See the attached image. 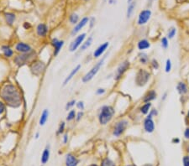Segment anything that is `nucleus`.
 Returning a JSON list of instances; mask_svg holds the SVG:
<instances>
[{
    "label": "nucleus",
    "mask_w": 189,
    "mask_h": 166,
    "mask_svg": "<svg viewBox=\"0 0 189 166\" xmlns=\"http://www.w3.org/2000/svg\"><path fill=\"white\" fill-rule=\"evenodd\" d=\"M49 159H50V149H49V148H46L44 149V151L42 153V155H41V159H40L41 164L45 165L47 162L49 161Z\"/></svg>",
    "instance_id": "21"
},
{
    "label": "nucleus",
    "mask_w": 189,
    "mask_h": 166,
    "mask_svg": "<svg viewBox=\"0 0 189 166\" xmlns=\"http://www.w3.org/2000/svg\"><path fill=\"white\" fill-rule=\"evenodd\" d=\"M51 44L54 46V55H56L60 52V50L64 45V41L63 40H58L57 39H53L51 41Z\"/></svg>",
    "instance_id": "15"
},
{
    "label": "nucleus",
    "mask_w": 189,
    "mask_h": 166,
    "mask_svg": "<svg viewBox=\"0 0 189 166\" xmlns=\"http://www.w3.org/2000/svg\"><path fill=\"white\" fill-rule=\"evenodd\" d=\"M88 22H89V19H88V18H87V17L83 18V19L81 20L80 22H78V23L76 25V26H75L74 28H73L72 31V35H75V34H77L80 30L82 29Z\"/></svg>",
    "instance_id": "13"
},
{
    "label": "nucleus",
    "mask_w": 189,
    "mask_h": 166,
    "mask_svg": "<svg viewBox=\"0 0 189 166\" xmlns=\"http://www.w3.org/2000/svg\"><path fill=\"white\" fill-rule=\"evenodd\" d=\"M48 117H49V111L47 109H45L43 112L41 113V116L40 117V121H39V123H40V126H44L47 120H48Z\"/></svg>",
    "instance_id": "22"
},
{
    "label": "nucleus",
    "mask_w": 189,
    "mask_h": 166,
    "mask_svg": "<svg viewBox=\"0 0 189 166\" xmlns=\"http://www.w3.org/2000/svg\"><path fill=\"white\" fill-rule=\"evenodd\" d=\"M82 116H83V112H79L77 114V116H76V119L77 120V121H79L80 119L82 117Z\"/></svg>",
    "instance_id": "44"
},
{
    "label": "nucleus",
    "mask_w": 189,
    "mask_h": 166,
    "mask_svg": "<svg viewBox=\"0 0 189 166\" xmlns=\"http://www.w3.org/2000/svg\"><path fill=\"white\" fill-rule=\"evenodd\" d=\"M131 3H132V0H128V4H131Z\"/></svg>",
    "instance_id": "51"
},
{
    "label": "nucleus",
    "mask_w": 189,
    "mask_h": 166,
    "mask_svg": "<svg viewBox=\"0 0 189 166\" xmlns=\"http://www.w3.org/2000/svg\"><path fill=\"white\" fill-rule=\"evenodd\" d=\"M129 66H130V64H129V61H127V60H125L123 63L120 64V66H119V67L116 70V73H115V79L116 81H119V80L123 76V75H124V74L126 72V71L129 69Z\"/></svg>",
    "instance_id": "9"
},
{
    "label": "nucleus",
    "mask_w": 189,
    "mask_h": 166,
    "mask_svg": "<svg viewBox=\"0 0 189 166\" xmlns=\"http://www.w3.org/2000/svg\"><path fill=\"white\" fill-rule=\"evenodd\" d=\"M85 38H86V34L83 33V34H79L78 36H77L75 39L71 43L69 47V50L71 52H74L75 50H77V48L81 46L82 44H83V41H84Z\"/></svg>",
    "instance_id": "7"
},
{
    "label": "nucleus",
    "mask_w": 189,
    "mask_h": 166,
    "mask_svg": "<svg viewBox=\"0 0 189 166\" xmlns=\"http://www.w3.org/2000/svg\"><path fill=\"white\" fill-rule=\"evenodd\" d=\"M128 121L127 120H120L117 122L115 125L114 127V131H113V134L115 135V137H120V135H122L124 132L125 131L126 127L128 126Z\"/></svg>",
    "instance_id": "6"
},
{
    "label": "nucleus",
    "mask_w": 189,
    "mask_h": 166,
    "mask_svg": "<svg viewBox=\"0 0 189 166\" xmlns=\"http://www.w3.org/2000/svg\"><path fill=\"white\" fill-rule=\"evenodd\" d=\"M101 166H115V164L112 160H110L109 159H105L102 162Z\"/></svg>",
    "instance_id": "32"
},
{
    "label": "nucleus",
    "mask_w": 189,
    "mask_h": 166,
    "mask_svg": "<svg viewBox=\"0 0 189 166\" xmlns=\"http://www.w3.org/2000/svg\"><path fill=\"white\" fill-rule=\"evenodd\" d=\"M1 98L11 108H19L21 105V95L18 88L12 84H7L1 90Z\"/></svg>",
    "instance_id": "1"
},
{
    "label": "nucleus",
    "mask_w": 189,
    "mask_h": 166,
    "mask_svg": "<svg viewBox=\"0 0 189 166\" xmlns=\"http://www.w3.org/2000/svg\"><path fill=\"white\" fill-rule=\"evenodd\" d=\"M75 104H77L75 100H72V101L68 102V103H66V110H67V111H68L70 108H72L73 106H74Z\"/></svg>",
    "instance_id": "36"
},
{
    "label": "nucleus",
    "mask_w": 189,
    "mask_h": 166,
    "mask_svg": "<svg viewBox=\"0 0 189 166\" xmlns=\"http://www.w3.org/2000/svg\"><path fill=\"white\" fill-rule=\"evenodd\" d=\"M168 45H169V43H168V39H167V38H166V37L162 38V39H161V46H162V48L165 50L167 49V48H168Z\"/></svg>",
    "instance_id": "35"
},
{
    "label": "nucleus",
    "mask_w": 189,
    "mask_h": 166,
    "mask_svg": "<svg viewBox=\"0 0 189 166\" xmlns=\"http://www.w3.org/2000/svg\"><path fill=\"white\" fill-rule=\"evenodd\" d=\"M165 70H166V72L168 73L171 71V60L170 59H167L166 61V67H165Z\"/></svg>",
    "instance_id": "34"
},
{
    "label": "nucleus",
    "mask_w": 189,
    "mask_h": 166,
    "mask_svg": "<svg viewBox=\"0 0 189 166\" xmlns=\"http://www.w3.org/2000/svg\"><path fill=\"white\" fill-rule=\"evenodd\" d=\"M188 152H189V146L188 147Z\"/></svg>",
    "instance_id": "55"
},
{
    "label": "nucleus",
    "mask_w": 189,
    "mask_h": 166,
    "mask_svg": "<svg viewBox=\"0 0 189 166\" xmlns=\"http://www.w3.org/2000/svg\"><path fill=\"white\" fill-rule=\"evenodd\" d=\"M150 15H151V11H150V10L146 9L141 11V12L139 13V19H138V25H145V24L148 22V20H150Z\"/></svg>",
    "instance_id": "10"
},
{
    "label": "nucleus",
    "mask_w": 189,
    "mask_h": 166,
    "mask_svg": "<svg viewBox=\"0 0 189 166\" xmlns=\"http://www.w3.org/2000/svg\"><path fill=\"white\" fill-rule=\"evenodd\" d=\"M135 4H135L134 2H132L131 4H129V7H128V10H127V17H128V18H130L131 15L133 14L134 7H135Z\"/></svg>",
    "instance_id": "29"
},
{
    "label": "nucleus",
    "mask_w": 189,
    "mask_h": 166,
    "mask_svg": "<svg viewBox=\"0 0 189 166\" xmlns=\"http://www.w3.org/2000/svg\"><path fill=\"white\" fill-rule=\"evenodd\" d=\"M105 92V89L104 88H99V89H98L97 91H96V94L97 95H102V94H104Z\"/></svg>",
    "instance_id": "43"
},
{
    "label": "nucleus",
    "mask_w": 189,
    "mask_h": 166,
    "mask_svg": "<svg viewBox=\"0 0 189 166\" xmlns=\"http://www.w3.org/2000/svg\"><path fill=\"white\" fill-rule=\"evenodd\" d=\"M150 77V75L148 71H144L143 69H140L138 71V72L135 76V83L139 87H144V85H146V83L148 82Z\"/></svg>",
    "instance_id": "4"
},
{
    "label": "nucleus",
    "mask_w": 189,
    "mask_h": 166,
    "mask_svg": "<svg viewBox=\"0 0 189 166\" xmlns=\"http://www.w3.org/2000/svg\"><path fill=\"white\" fill-rule=\"evenodd\" d=\"M92 43H93V37H89L88 39L85 41L83 44H82L81 50H86L88 49V47H90V46H91Z\"/></svg>",
    "instance_id": "27"
},
{
    "label": "nucleus",
    "mask_w": 189,
    "mask_h": 166,
    "mask_svg": "<svg viewBox=\"0 0 189 166\" xmlns=\"http://www.w3.org/2000/svg\"><path fill=\"white\" fill-rule=\"evenodd\" d=\"M150 108H151V103H145L144 105L140 108V112L143 113V114H147V113L150 112Z\"/></svg>",
    "instance_id": "26"
},
{
    "label": "nucleus",
    "mask_w": 189,
    "mask_h": 166,
    "mask_svg": "<svg viewBox=\"0 0 189 166\" xmlns=\"http://www.w3.org/2000/svg\"><path fill=\"white\" fill-rule=\"evenodd\" d=\"M109 45V42H105L104 44H100L99 46L95 50V51L93 52V56H94L95 58H99V57H100V56L106 51V50L108 49Z\"/></svg>",
    "instance_id": "14"
},
{
    "label": "nucleus",
    "mask_w": 189,
    "mask_h": 166,
    "mask_svg": "<svg viewBox=\"0 0 189 166\" xmlns=\"http://www.w3.org/2000/svg\"><path fill=\"white\" fill-rule=\"evenodd\" d=\"M78 159L72 155V154H68L66 156V166H77L78 165Z\"/></svg>",
    "instance_id": "16"
},
{
    "label": "nucleus",
    "mask_w": 189,
    "mask_h": 166,
    "mask_svg": "<svg viewBox=\"0 0 189 166\" xmlns=\"http://www.w3.org/2000/svg\"><path fill=\"white\" fill-rule=\"evenodd\" d=\"M139 59L140 63L142 64H146L148 62V60H149V58H148L147 55L145 54V53H143V52L139 54Z\"/></svg>",
    "instance_id": "28"
},
{
    "label": "nucleus",
    "mask_w": 189,
    "mask_h": 166,
    "mask_svg": "<svg viewBox=\"0 0 189 166\" xmlns=\"http://www.w3.org/2000/svg\"><path fill=\"white\" fill-rule=\"evenodd\" d=\"M187 117L189 118V110H188V115H187Z\"/></svg>",
    "instance_id": "53"
},
{
    "label": "nucleus",
    "mask_w": 189,
    "mask_h": 166,
    "mask_svg": "<svg viewBox=\"0 0 189 166\" xmlns=\"http://www.w3.org/2000/svg\"><path fill=\"white\" fill-rule=\"evenodd\" d=\"M48 32V27L45 24H40L36 28V33L40 37H44Z\"/></svg>",
    "instance_id": "18"
},
{
    "label": "nucleus",
    "mask_w": 189,
    "mask_h": 166,
    "mask_svg": "<svg viewBox=\"0 0 189 166\" xmlns=\"http://www.w3.org/2000/svg\"><path fill=\"white\" fill-rule=\"evenodd\" d=\"M110 4H114V0H109Z\"/></svg>",
    "instance_id": "52"
},
{
    "label": "nucleus",
    "mask_w": 189,
    "mask_h": 166,
    "mask_svg": "<svg viewBox=\"0 0 189 166\" xmlns=\"http://www.w3.org/2000/svg\"><path fill=\"white\" fill-rule=\"evenodd\" d=\"M15 15L12 14V13H7L5 14V20H6V22L9 24V25H12L14 24L15 20Z\"/></svg>",
    "instance_id": "25"
},
{
    "label": "nucleus",
    "mask_w": 189,
    "mask_h": 166,
    "mask_svg": "<svg viewBox=\"0 0 189 166\" xmlns=\"http://www.w3.org/2000/svg\"><path fill=\"white\" fill-rule=\"evenodd\" d=\"M76 116H77V112L75 110H71L68 114H67V117H66V120L67 121H72L73 119L76 118Z\"/></svg>",
    "instance_id": "31"
},
{
    "label": "nucleus",
    "mask_w": 189,
    "mask_h": 166,
    "mask_svg": "<svg viewBox=\"0 0 189 166\" xmlns=\"http://www.w3.org/2000/svg\"><path fill=\"white\" fill-rule=\"evenodd\" d=\"M80 69H81V65H77V66H76V67H75V68L71 71V73H70L69 75L66 77V79H65V81H64V83H63V86H66V85L74 77L75 75L79 71Z\"/></svg>",
    "instance_id": "19"
},
{
    "label": "nucleus",
    "mask_w": 189,
    "mask_h": 166,
    "mask_svg": "<svg viewBox=\"0 0 189 166\" xmlns=\"http://www.w3.org/2000/svg\"><path fill=\"white\" fill-rule=\"evenodd\" d=\"M157 114H158V112H157V111H156V109H152L151 111H150L149 115H148L147 117H153L154 116H156Z\"/></svg>",
    "instance_id": "39"
},
{
    "label": "nucleus",
    "mask_w": 189,
    "mask_h": 166,
    "mask_svg": "<svg viewBox=\"0 0 189 166\" xmlns=\"http://www.w3.org/2000/svg\"><path fill=\"white\" fill-rule=\"evenodd\" d=\"M2 50L6 57H11L14 55V50L11 49L9 46H7V45L2 46Z\"/></svg>",
    "instance_id": "24"
},
{
    "label": "nucleus",
    "mask_w": 189,
    "mask_h": 166,
    "mask_svg": "<svg viewBox=\"0 0 189 166\" xmlns=\"http://www.w3.org/2000/svg\"><path fill=\"white\" fill-rule=\"evenodd\" d=\"M156 96H157V94L155 92V90H150L144 95V98H143V102L144 103H150L151 101H153L156 98Z\"/></svg>",
    "instance_id": "17"
},
{
    "label": "nucleus",
    "mask_w": 189,
    "mask_h": 166,
    "mask_svg": "<svg viewBox=\"0 0 189 166\" xmlns=\"http://www.w3.org/2000/svg\"><path fill=\"white\" fill-rule=\"evenodd\" d=\"M151 65H152V67H153L155 70H157V69L159 68V64H158V61H157L155 59H153V60H152Z\"/></svg>",
    "instance_id": "38"
},
{
    "label": "nucleus",
    "mask_w": 189,
    "mask_h": 166,
    "mask_svg": "<svg viewBox=\"0 0 189 166\" xmlns=\"http://www.w3.org/2000/svg\"><path fill=\"white\" fill-rule=\"evenodd\" d=\"M45 69V65L41 61H35L30 66V71L35 76H40V74L43 73Z\"/></svg>",
    "instance_id": "8"
},
{
    "label": "nucleus",
    "mask_w": 189,
    "mask_h": 166,
    "mask_svg": "<svg viewBox=\"0 0 189 166\" xmlns=\"http://www.w3.org/2000/svg\"><path fill=\"white\" fill-rule=\"evenodd\" d=\"M127 166H134V165H127Z\"/></svg>",
    "instance_id": "56"
},
{
    "label": "nucleus",
    "mask_w": 189,
    "mask_h": 166,
    "mask_svg": "<svg viewBox=\"0 0 189 166\" xmlns=\"http://www.w3.org/2000/svg\"><path fill=\"white\" fill-rule=\"evenodd\" d=\"M144 128L146 133H151L154 132L155 130V123L152 117H147L144 121Z\"/></svg>",
    "instance_id": "12"
},
{
    "label": "nucleus",
    "mask_w": 189,
    "mask_h": 166,
    "mask_svg": "<svg viewBox=\"0 0 189 166\" xmlns=\"http://www.w3.org/2000/svg\"><path fill=\"white\" fill-rule=\"evenodd\" d=\"M65 127H66V123L64 122H61V124L59 125V128H58V133H62L64 132Z\"/></svg>",
    "instance_id": "37"
},
{
    "label": "nucleus",
    "mask_w": 189,
    "mask_h": 166,
    "mask_svg": "<svg viewBox=\"0 0 189 166\" xmlns=\"http://www.w3.org/2000/svg\"><path fill=\"white\" fill-rule=\"evenodd\" d=\"M182 162H183V165L184 166H189V155L183 157Z\"/></svg>",
    "instance_id": "40"
},
{
    "label": "nucleus",
    "mask_w": 189,
    "mask_h": 166,
    "mask_svg": "<svg viewBox=\"0 0 189 166\" xmlns=\"http://www.w3.org/2000/svg\"><path fill=\"white\" fill-rule=\"evenodd\" d=\"M77 108L80 109V110H83L85 108L84 103L83 102H78V103H77Z\"/></svg>",
    "instance_id": "41"
},
{
    "label": "nucleus",
    "mask_w": 189,
    "mask_h": 166,
    "mask_svg": "<svg viewBox=\"0 0 189 166\" xmlns=\"http://www.w3.org/2000/svg\"><path fill=\"white\" fill-rule=\"evenodd\" d=\"M177 90L178 93L181 94V95H184L188 91L184 82H178V84L177 85Z\"/></svg>",
    "instance_id": "23"
},
{
    "label": "nucleus",
    "mask_w": 189,
    "mask_h": 166,
    "mask_svg": "<svg viewBox=\"0 0 189 166\" xmlns=\"http://www.w3.org/2000/svg\"><path fill=\"white\" fill-rule=\"evenodd\" d=\"M137 46H138V49L139 50H144L149 49L150 47V42L147 39H140L139 42H138Z\"/></svg>",
    "instance_id": "20"
},
{
    "label": "nucleus",
    "mask_w": 189,
    "mask_h": 166,
    "mask_svg": "<svg viewBox=\"0 0 189 166\" xmlns=\"http://www.w3.org/2000/svg\"><path fill=\"white\" fill-rule=\"evenodd\" d=\"M15 50L21 54H26L32 51V48L30 44H25L24 42H20L15 45Z\"/></svg>",
    "instance_id": "11"
},
{
    "label": "nucleus",
    "mask_w": 189,
    "mask_h": 166,
    "mask_svg": "<svg viewBox=\"0 0 189 166\" xmlns=\"http://www.w3.org/2000/svg\"><path fill=\"white\" fill-rule=\"evenodd\" d=\"M172 142H173V143H179L180 140H179V138H173V139H172Z\"/></svg>",
    "instance_id": "48"
},
{
    "label": "nucleus",
    "mask_w": 189,
    "mask_h": 166,
    "mask_svg": "<svg viewBox=\"0 0 189 166\" xmlns=\"http://www.w3.org/2000/svg\"><path fill=\"white\" fill-rule=\"evenodd\" d=\"M89 166H98V165H91Z\"/></svg>",
    "instance_id": "54"
},
{
    "label": "nucleus",
    "mask_w": 189,
    "mask_h": 166,
    "mask_svg": "<svg viewBox=\"0 0 189 166\" xmlns=\"http://www.w3.org/2000/svg\"><path fill=\"white\" fill-rule=\"evenodd\" d=\"M184 137L187 138V139H189V127L186 128L184 131Z\"/></svg>",
    "instance_id": "45"
},
{
    "label": "nucleus",
    "mask_w": 189,
    "mask_h": 166,
    "mask_svg": "<svg viewBox=\"0 0 189 166\" xmlns=\"http://www.w3.org/2000/svg\"><path fill=\"white\" fill-rule=\"evenodd\" d=\"M5 111V105L4 103L0 102V114L4 113V112Z\"/></svg>",
    "instance_id": "42"
},
{
    "label": "nucleus",
    "mask_w": 189,
    "mask_h": 166,
    "mask_svg": "<svg viewBox=\"0 0 189 166\" xmlns=\"http://www.w3.org/2000/svg\"><path fill=\"white\" fill-rule=\"evenodd\" d=\"M176 33H177V29L175 28H171V29L168 30V33H167V37L169 39H172L174 38V36L176 35Z\"/></svg>",
    "instance_id": "33"
},
{
    "label": "nucleus",
    "mask_w": 189,
    "mask_h": 166,
    "mask_svg": "<svg viewBox=\"0 0 189 166\" xmlns=\"http://www.w3.org/2000/svg\"><path fill=\"white\" fill-rule=\"evenodd\" d=\"M94 20H95L94 18H93V19H92V21H91V25H90V27H91V28L93 26V24H94Z\"/></svg>",
    "instance_id": "47"
},
{
    "label": "nucleus",
    "mask_w": 189,
    "mask_h": 166,
    "mask_svg": "<svg viewBox=\"0 0 189 166\" xmlns=\"http://www.w3.org/2000/svg\"><path fill=\"white\" fill-rule=\"evenodd\" d=\"M39 135H40V133H36V134H35V138H39Z\"/></svg>",
    "instance_id": "49"
},
{
    "label": "nucleus",
    "mask_w": 189,
    "mask_h": 166,
    "mask_svg": "<svg viewBox=\"0 0 189 166\" xmlns=\"http://www.w3.org/2000/svg\"><path fill=\"white\" fill-rule=\"evenodd\" d=\"M143 166H153L151 164H145V165H144Z\"/></svg>",
    "instance_id": "50"
},
{
    "label": "nucleus",
    "mask_w": 189,
    "mask_h": 166,
    "mask_svg": "<svg viewBox=\"0 0 189 166\" xmlns=\"http://www.w3.org/2000/svg\"><path fill=\"white\" fill-rule=\"evenodd\" d=\"M177 1H182V0H177Z\"/></svg>",
    "instance_id": "57"
},
{
    "label": "nucleus",
    "mask_w": 189,
    "mask_h": 166,
    "mask_svg": "<svg viewBox=\"0 0 189 166\" xmlns=\"http://www.w3.org/2000/svg\"><path fill=\"white\" fill-rule=\"evenodd\" d=\"M67 140H68V137H67L66 134H65L64 137H63V143H67Z\"/></svg>",
    "instance_id": "46"
},
{
    "label": "nucleus",
    "mask_w": 189,
    "mask_h": 166,
    "mask_svg": "<svg viewBox=\"0 0 189 166\" xmlns=\"http://www.w3.org/2000/svg\"><path fill=\"white\" fill-rule=\"evenodd\" d=\"M35 56V52L31 51L30 53H26V54H21L15 56V63L19 66H25L26 64L28 63L29 61L31 60V59L33 58Z\"/></svg>",
    "instance_id": "5"
},
{
    "label": "nucleus",
    "mask_w": 189,
    "mask_h": 166,
    "mask_svg": "<svg viewBox=\"0 0 189 166\" xmlns=\"http://www.w3.org/2000/svg\"><path fill=\"white\" fill-rule=\"evenodd\" d=\"M85 1H88V0H85Z\"/></svg>",
    "instance_id": "58"
},
{
    "label": "nucleus",
    "mask_w": 189,
    "mask_h": 166,
    "mask_svg": "<svg viewBox=\"0 0 189 166\" xmlns=\"http://www.w3.org/2000/svg\"><path fill=\"white\" fill-rule=\"evenodd\" d=\"M115 115V110L111 106H104L101 108V111L99 115V120L100 124L102 125H106L107 123L112 120V118Z\"/></svg>",
    "instance_id": "2"
},
{
    "label": "nucleus",
    "mask_w": 189,
    "mask_h": 166,
    "mask_svg": "<svg viewBox=\"0 0 189 166\" xmlns=\"http://www.w3.org/2000/svg\"><path fill=\"white\" fill-rule=\"evenodd\" d=\"M107 55H105L101 59L98 63L95 64L94 66L92 67V69L90 70L84 76L82 77V82L83 83L88 82L89 81H91V80L95 76L98 74V72L99 71L100 68L102 67V66H103L104 63V60H105V59H106V57H107Z\"/></svg>",
    "instance_id": "3"
},
{
    "label": "nucleus",
    "mask_w": 189,
    "mask_h": 166,
    "mask_svg": "<svg viewBox=\"0 0 189 166\" xmlns=\"http://www.w3.org/2000/svg\"><path fill=\"white\" fill-rule=\"evenodd\" d=\"M69 20L72 24H73V25L76 24L77 25L78 23V20H79V16L77 15V14H72V15H71V16H70Z\"/></svg>",
    "instance_id": "30"
}]
</instances>
